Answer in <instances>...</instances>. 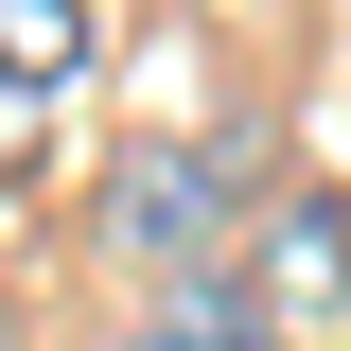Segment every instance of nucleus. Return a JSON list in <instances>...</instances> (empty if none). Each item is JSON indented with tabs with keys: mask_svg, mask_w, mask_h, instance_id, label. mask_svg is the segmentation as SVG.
Here are the masks:
<instances>
[{
	"mask_svg": "<svg viewBox=\"0 0 351 351\" xmlns=\"http://www.w3.org/2000/svg\"><path fill=\"white\" fill-rule=\"evenodd\" d=\"M246 211V141H141L106 176V246L158 263V281H211V228Z\"/></svg>",
	"mask_w": 351,
	"mask_h": 351,
	"instance_id": "nucleus-1",
	"label": "nucleus"
},
{
	"mask_svg": "<svg viewBox=\"0 0 351 351\" xmlns=\"http://www.w3.org/2000/svg\"><path fill=\"white\" fill-rule=\"evenodd\" d=\"M263 281H281L299 316L351 299V211H334V193H281V211H263Z\"/></svg>",
	"mask_w": 351,
	"mask_h": 351,
	"instance_id": "nucleus-2",
	"label": "nucleus"
},
{
	"mask_svg": "<svg viewBox=\"0 0 351 351\" xmlns=\"http://www.w3.org/2000/svg\"><path fill=\"white\" fill-rule=\"evenodd\" d=\"M123 351H263V299H246V281H228V263H211V281H158Z\"/></svg>",
	"mask_w": 351,
	"mask_h": 351,
	"instance_id": "nucleus-3",
	"label": "nucleus"
},
{
	"mask_svg": "<svg viewBox=\"0 0 351 351\" xmlns=\"http://www.w3.org/2000/svg\"><path fill=\"white\" fill-rule=\"evenodd\" d=\"M88 71V0H0V88H71Z\"/></svg>",
	"mask_w": 351,
	"mask_h": 351,
	"instance_id": "nucleus-4",
	"label": "nucleus"
}]
</instances>
